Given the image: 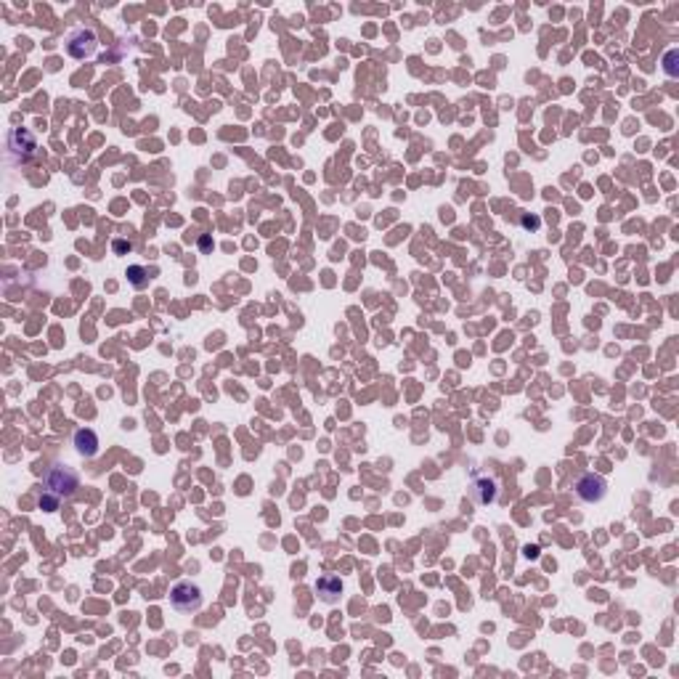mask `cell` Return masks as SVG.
Here are the masks:
<instances>
[{"instance_id":"obj_1","label":"cell","mask_w":679,"mask_h":679,"mask_svg":"<svg viewBox=\"0 0 679 679\" xmlns=\"http://www.w3.org/2000/svg\"><path fill=\"white\" fill-rule=\"evenodd\" d=\"M80 488V478L72 467L67 465H53L46 472V481H43V494L37 499V507L46 510V513H56L61 501H69Z\"/></svg>"},{"instance_id":"obj_2","label":"cell","mask_w":679,"mask_h":679,"mask_svg":"<svg viewBox=\"0 0 679 679\" xmlns=\"http://www.w3.org/2000/svg\"><path fill=\"white\" fill-rule=\"evenodd\" d=\"M37 157V141L27 128H14L8 133V162L11 165H30Z\"/></svg>"},{"instance_id":"obj_3","label":"cell","mask_w":679,"mask_h":679,"mask_svg":"<svg viewBox=\"0 0 679 679\" xmlns=\"http://www.w3.org/2000/svg\"><path fill=\"white\" fill-rule=\"evenodd\" d=\"M170 605L178 613H196L202 608V587L189 581V578H183L170 592Z\"/></svg>"},{"instance_id":"obj_4","label":"cell","mask_w":679,"mask_h":679,"mask_svg":"<svg viewBox=\"0 0 679 679\" xmlns=\"http://www.w3.org/2000/svg\"><path fill=\"white\" fill-rule=\"evenodd\" d=\"M98 48V37L91 27H77L67 35V53L72 59H91Z\"/></svg>"},{"instance_id":"obj_5","label":"cell","mask_w":679,"mask_h":679,"mask_svg":"<svg viewBox=\"0 0 679 679\" xmlns=\"http://www.w3.org/2000/svg\"><path fill=\"white\" fill-rule=\"evenodd\" d=\"M576 497L581 499V501H587V504H597V501H603L605 494H608V481H605L603 475H594V472H584L574 485Z\"/></svg>"},{"instance_id":"obj_6","label":"cell","mask_w":679,"mask_h":679,"mask_svg":"<svg viewBox=\"0 0 679 679\" xmlns=\"http://www.w3.org/2000/svg\"><path fill=\"white\" fill-rule=\"evenodd\" d=\"M75 449L80 456H96L98 454V436L91 427H80L75 433Z\"/></svg>"},{"instance_id":"obj_7","label":"cell","mask_w":679,"mask_h":679,"mask_svg":"<svg viewBox=\"0 0 679 679\" xmlns=\"http://www.w3.org/2000/svg\"><path fill=\"white\" fill-rule=\"evenodd\" d=\"M316 592L324 603L332 605V603H337L340 594H343V581H340L337 576H321V578L316 581Z\"/></svg>"},{"instance_id":"obj_8","label":"cell","mask_w":679,"mask_h":679,"mask_svg":"<svg viewBox=\"0 0 679 679\" xmlns=\"http://www.w3.org/2000/svg\"><path fill=\"white\" fill-rule=\"evenodd\" d=\"M470 491H472V499L478 504H494V499H497V483L491 478H478Z\"/></svg>"},{"instance_id":"obj_9","label":"cell","mask_w":679,"mask_h":679,"mask_svg":"<svg viewBox=\"0 0 679 679\" xmlns=\"http://www.w3.org/2000/svg\"><path fill=\"white\" fill-rule=\"evenodd\" d=\"M128 282L136 289H144L149 284V273H146V268H141V266H130L128 268Z\"/></svg>"},{"instance_id":"obj_10","label":"cell","mask_w":679,"mask_h":679,"mask_svg":"<svg viewBox=\"0 0 679 679\" xmlns=\"http://www.w3.org/2000/svg\"><path fill=\"white\" fill-rule=\"evenodd\" d=\"M130 250H133V244L130 242H122V239L114 242V252H117V255H125V252H130Z\"/></svg>"},{"instance_id":"obj_11","label":"cell","mask_w":679,"mask_h":679,"mask_svg":"<svg viewBox=\"0 0 679 679\" xmlns=\"http://www.w3.org/2000/svg\"><path fill=\"white\" fill-rule=\"evenodd\" d=\"M520 223H523L526 228H539V218H528V215H523V218H520Z\"/></svg>"}]
</instances>
